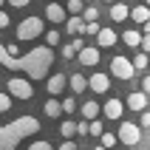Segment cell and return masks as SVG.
<instances>
[{"label": "cell", "instance_id": "cell-1", "mask_svg": "<svg viewBox=\"0 0 150 150\" xmlns=\"http://www.w3.org/2000/svg\"><path fill=\"white\" fill-rule=\"evenodd\" d=\"M0 65L8 68V71H23L28 79H45L51 71V65H54V48L51 45H37V48H31L28 54H23V57H11L6 51V45L0 42Z\"/></svg>", "mask_w": 150, "mask_h": 150}, {"label": "cell", "instance_id": "cell-2", "mask_svg": "<svg viewBox=\"0 0 150 150\" xmlns=\"http://www.w3.org/2000/svg\"><path fill=\"white\" fill-rule=\"evenodd\" d=\"M34 133H40L37 116H17L14 122L0 127V150H17V144Z\"/></svg>", "mask_w": 150, "mask_h": 150}, {"label": "cell", "instance_id": "cell-3", "mask_svg": "<svg viewBox=\"0 0 150 150\" xmlns=\"http://www.w3.org/2000/svg\"><path fill=\"white\" fill-rule=\"evenodd\" d=\"M40 34H45V25H42V17H25L23 23L17 25V40H37Z\"/></svg>", "mask_w": 150, "mask_h": 150}, {"label": "cell", "instance_id": "cell-4", "mask_svg": "<svg viewBox=\"0 0 150 150\" xmlns=\"http://www.w3.org/2000/svg\"><path fill=\"white\" fill-rule=\"evenodd\" d=\"M6 91L11 93L14 99H31L34 96V85H31V79H25V76H8Z\"/></svg>", "mask_w": 150, "mask_h": 150}, {"label": "cell", "instance_id": "cell-5", "mask_svg": "<svg viewBox=\"0 0 150 150\" xmlns=\"http://www.w3.org/2000/svg\"><path fill=\"white\" fill-rule=\"evenodd\" d=\"M110 74L116 76V79H122V82H127V79H133L136 76V65H133V59H127V57H113L110 59Z\"/></svg>", "mask_w": 150, "mask_h": 150}, {"label": "cell", "instance_id": "cell-6", "mask_svg": "<svg viewBox=\"0 0 150 150\" xmlns=\"http://www.w3.org/2000/svg\"><path fill=\"white\" fill-rule=\"evenodd\" d=\"M116 136H119V142L125 144V147H133V144L142 142V127L136 125V122H122Z\"/></svg>", "mask_w": 150, "mask_h": 150}, {"label": "cell", "instance_id": "cell-7", "mask_svg": "<svg viewBox=\"0 0 150 150\" xmlns=\"http://www.w3.org/2000/svg\"><path fill=\"white\" fill-rule=\"evenodd\" d=\"M68 17H71V14H68V8L62 6V3H59V0H51L48 6H45V20H51V23H54V25H59V23H65Z\"/></svg>", "mask_w": 150, "mask_h": 150}, {"label": "cell", "instance_id": "cell-8", "mask_svg": "<svg viewBox=\"0 0 150 150\" xmlns=\"http://www.w3.org/2000/svg\"><path fill=\"white\" fill-rule=\"evenodd\" d=\"M125 105L130 110H136V113H142V110H147V105H150V93H144V91L127 93V96H125Z\"/></svg>", "mask_w": 150, "mask_h": 150}, {"label": "cell", "instance_id": "cell-9", "mask_svg": "<svg viewBox=\"0 0 150 150\" xmlns=\"http://www.w3.org/2000/svg\"><path fill=\"white\" fill-rule=\"evenodd\" d=\"M88 88H91L93 93H108L110 91V76L102 74V71H96V74L88 76Z\"/></svg>", "mask_w": 150, "mask_h": 150}, {"label": "cell", "instance_id": "cell-10", "mask_svg": "<svg viewBox=\"0 0 150 150\" xmlns=\"http://www.w3.org/2000/svg\"><path fill=\"white\" fill-rule=\"evenodd\" d=\"M79 65H99L102 59V51L96 48V45H85V48H79Z\"/></svg>", "mask_w": 150, "mask_h": 150}, {"label": "cell", "instance_id": "cell-11", "mask_svg": "<svg viewBox=\"0 0 150 150\" xmlns=\"http://www.w3.org/2000/svg\"><path fill=\"white\" fill-rule=\"evenodd\" d=\"M45 88H48L51 96H57V93H62L68 88V76L62 74V71H57V74H51L48 76V82H45Z\"/></svg>", "mask_w": 150, "mask_h": 150}, {"label": "cell", "instance_id": "cell-12", "mask_svg": "<svg viewBox=\"0 0 150 150\" xmlns=\"http://www.w3.org/2000/svg\"><path fill=\"white\" fill-rule=\"evenodd\" d=\"M102 113H105V119H122V113H125V102L122 99H108L105 105H102Z\"/></svg>", "mask_w": 150, "mask_h": 150}, {"label": "cell", "instance_id": "cell-13", "mask_svg": "<svg viewBox=\"0 0 150 150\" xmlns=\"http://www.w3.org/2000/svg\"><path fill=\"white\" fill-rule=\"evenodd\" d=\"M127 17H130V6H125L122 0L110 3V20H113V23H125Z\"/></svg>", "mask_w": 150, "mask_h": 150}, {"label": "cell", "instance_id": "cell-14", "mask_svg": "<svg viewBox=\"0 0 150 150\" xmlns=\"http://www.w3.org/2000/svg\"><path fill=\"white\" fill-rule=\"evenodd\" d=\"M96 42H99V48H110V45L119 42V34L113 31V28H105V25H102V31L96 34Z\"/></svg>", "mask_w": 150, "mask_h": 150}, {"label": "cell", "instance_id": "cell-15", "mask_svg": "<svg viewBox=\"0 0 150 150\" xmlns=\"http://www.w3.org/2000/svg\"><path fill=\"white\" fill-rule=\"evenodd\" d=\"M65 31H71V34H85V20H82V14H71L65 20Z\"/></svg>", "mask_w": 150, "mask_h": 150}, {"label": "cell", "instance_id": "cell-16", "mask_svg": "<svg viewBox=\"0 0 150 150\" xmlns=\"http://www.w3.org/2000/svg\"><path fill=\"white\" fill-rule=\"evenodd\" d=\"M79 113H82V119H88V122H93V119H96V116H99V113H102V108H99V102H85V105H82V108H79Z\"/></svg>", "mask_w": 150, "mask_h": 150}, {"label": "cell", "instance_id": "cell-17", "mask_svg": "<svg viewBox=\"0 0 150 150\" xmlns=\"http://www.w3.org/2000/svg\"><path fill=\"white\" fill-rule=\"evenodd\" d=\"M142 37H144V34H142V31H133V28L122 31V40H125L127 48H139V45H142Z\"/></svg>", "mask_w": 150, "mask_h": 150}, {"label": "cell", "instance_id": "cell-18", "mask_svg": "<svg viewBox=\"0 0 150 150\" xmlns=\"http://www.w3.org/2000/svg\"><path fill=\"white\" fill-rule=\"evenodd\" d=\"M130 20H133V23H147V20H150V8H147V3H142V6H133V8H130Z\"/></svg>", "mask_w": 150, "mask_h": 150}, {"label": "cell", "instance_id": "cell-19", "mask_svg": "<svg viewBox=\"0 0 150 150\" xmlns=\"http://www.w3.org/2000/svg\"><path fill=\"white\" fill-rule=\"evenodd\" d=\"M68 85H71V91H74V93H82L85 88H88V76H82V74H71V76H68Z\"/></svg>", "mask_w": 150, "mask_h": 150}, {"label": "cell", "instance_id": "cell-20", "mask_svg": "<svg viewBox=\"0 0 150 150\" xmlns=\"http://www.w3.org/2000/svg\"><path fill=\"white\" fill-rule=\"evenodd\" d=\"M42 110H45V116H48V119H57V116L65 113V110H62V102H57V99H48Z\"/></svg>", "mask_w": 150, "mask_h": 150}, {"label": "cell", "instance_id": "cell-21", "mask_svg": "<svg viewBox=\"0 0 150 150\" xmlns=\"http://www.w3.org/2000/svg\"><path fill=\"white\" fill-rule=\"evenodd\" d=\"M85 6H88L85 0H68V3H65L68 14H82V11H85Z\"/></svg>", "mask_w": 150, "mask_h": 150}, {"label": "cell", "instance_id": "cell-22", "mask_svg": "<svg viewBox=\"0 0 150 150\" xmlns=\"http://www.w3.org/2000/svg\"><path fill=\"white\" fill-rule=\"evenodd\" d=\"M133 65H136V71H144V68H150V54H136L133 57Z\"/></svg>", "mask_w": 150, "mask_h": 150}, {"label": "cell", "instance_id": "cell-23", "mask_svg": "<svg viewBox=\"0 0 150 150\" xmlns=\"http://www.w3.org/2000/svg\"><path fill=\"white\" fill-rule=\"evenodd\" d=\"M59 133L65 136V139H74L76 136V122H62L59 125Z\"/></svg>", "mask_w": 150, "mask_h": 150}, {"label": "cell", "instance_id": "cell-24", "mask_svg": "<svg viewBox=\"0 0 150 150\" xmlns=\"http://www.w3.org/2000/svg\"><path fill=\"white\" fill-rule=\"evenodd\" d=\"M96 17H99V8L85 6V11H82V20H85V23H96Z\"/></svg>", "mask_w": 150, "mask_h": 150}, {"label": "cell", "instance_id": "cell-25", "mask_svg": "<svg viewBox=\"0 0 150 150\" xmlns=\"http://www.w3.org/2000/svg\"><path fill=\"white\" fill-rule=\"evenodd\" d=\"M11 99H14V96H11V93H0V113H6L8 108H11Z\"/></svg>", "mask_w": 150, "mask_h": 150}, {"label": "cell", "instance_id": "cell-26", "mask_svg": "<svg viewBox=\"0 0 150 150\" xmlns=\"http://www.w3.org/2000/svg\"><path fill=\"white\" fill-rule=\"evenodd\" d=\"M28 150H54V144H51V142H45V139H37V142H31V144H28Z\"/></svg>", "mask_w": 150, "mask_h": 150}, {"label": "cell", "instance_id": "cell-27", "mask_svg": "<svg viewBox=\"0 0 150 150\" xmlns=\"http://www.w3.org/2000/svg\"><path fill=\"white\" fill-rule=\"evenodd\" d=\"M119 142V136H113V133H102V139H99V144H105V147H113V144H116Z\"/></svg>", "mask_w": 150, "mask_h": 150}, {"label": "cell", "instance_id": "cell-28", "mask_svg": "<svg viewBox=\"0 0 150 150\" xmlns=\"http://www.w3.org/2000/svg\"><path fill=\"white\" fill-rule=\"evenodd\" d=\"M102 133H105V130H102V122L93 119V122H91V136H93V139H102Z\"/></svg>", "mask_w": 150, "mask_h": 150}, {"label": "cell", "instance_id": "cell-29", "mask_svg": "<svg viewBox=\"0 0 150 150\" xmlns=\"http://www.w3.org/2000/svg\"><path fill=\"white\" fill-rule=\"evenodd\" d=\"M76 133L79 136H91V122L85 119V122H76Z\"/></svg>", "mask_w": 150, "mask_h": 150}, {"label": "cell", "instance_id": "cell-30", "mask_svg": "<svg viewBox=\"0 0 150 150\" xmlns=\"http://www.w3.org/2000/svg\"><path fill=\"white\" fill-rule=\"evenodd\" d=\"M57 42H59V31H45V45H51V48H54Z\"/></svg>", "mask_w": 150, "mask_h": 150}, {"label": "cell", "instance_id": "cell-31", "mask_svg": "<svg viewBox=\"0 0 150 150\" xmlns=\"http://www.w3.org/2000/svg\"><path fill=\"white\" fill-rule=\"evenodd\" d=\"M62 110H65V113H74V110H76V99H74V96L62 99Z\"/></svg>", "mask_w": 150, "mask_h": 150}, {"label": "cell", "instance_id": "cell-32", "mask_svg": "<svg viewBox=\"0 0 150 150\" xmlns=\"http://www.w3.org/2000/svg\"><path fill=\"white\" fill-rule=\"evenodd\" d=\"M74 57H76L74 42H71V45H62V59H74Z\"/></svg>", "mask_w": 150, "mask_h": 150}, {"label": "cell", "instance_id": "cell-33", "mask_svg": "<svg viewBox=\"0 0 150 150\" xmlns=\"http://www.w3.org/2000/svg\"><path fill=\"white\" fill-rule=\"evenodd\" d=\"M99 31H102L99 23H85V34H99Z\"/></svg>", "mask_w": 150, "mask_h": 150}, {"label": "cell", "instance_id": "cell-34", "mask_svg": "<svg viewBox=\"0 0 150 150\" xmlns=\"http://www.w3.org/2000/svg\"><path fill=\"white\" fill-rule=\"evenodd\" d=\"M57 150H79V147H76V142H74V139H65V142L59 144Z\"/></svg>", "mask_w": 150, "mask_h": 150}, {"label": "cell", "instance_id": "cell-35", "mask_svg": "<svg viewBox=\"0 0 150 150\" xmlns=\"http://www.w3.org/2000/svg\"><path fill=\"white\" fill-rule=\"evenodd\" d=\"M139 122H142V127H147V130H150V110H142Z\"/></svg>", "mask_w": 150, "mask_h": 150}, {"label": "cell", "instance_id": "cell-36", "mask_svg": "<svg viewBox=\"0 0 150 150\" xmlns=\"http://www.w3.org/2000/svg\"><path fill=\"white\" fill-rule=\"evenodd\" d=\"M139 48H142L144 54H150V34H144V37H142V45H139Z\"/></svg>", "mask_w": 150, "mask_h": 150}, {"label": "cell", "instance_id": "cell-37", "mask_svg": "<svg viewBox=\"0 0 150 150\" xmlns=\"http://www.w3.org/2000/svg\"><path fill=\"white\" fill-rule=\"evenodd\" d=\"M31 3V0H8V6H14V8H25Z\"/></svg>", "mask_w": 150, "mask_h": 150}, {"label": "cell", "instance_id": "cell-38", "mask_svg": "<svg viewBox=\"0 0 150 150\" xmlns=\"http://www.w3.org/2000/svg\"><path fill=\"white\" fill-rule=\"evenodd\" d=\"M8 23H11V20H8V14L0 8V28H8Z\"/></svg>", "mask_w": 150, "mask_h": 150}, {"label": "cell", "instance_id": "cell-39", "mask_svg": "<svg viewBox=\"0 0 150 150\" xmlns=\"http://www.w3.org/2000/svg\"><path fill=\"white\" fill-rule=\"evenodd\" d=\"M142 91L150 93V76H142Z\"/></svg>", "mask_w": 150, "mask_h": 150}, {"label": "cell", "instance_id": "cell-40", "mask_svg": "<svg viewBox=\"0 0 150 150\" xmlns=\"http://www.w3.org/2000/svg\"><path fill=\"white\" fill-rule=\"evenodd\" d=\"M74 48L79 51V48H85V42H82V34H76V40H74Z\"/></svg>", "mask_w": 150, "mask_h": 150}, {"label": "cell", "instance_id": "cell-41", "mask_svg": "<svg viewBox=\"0 0 150 150\" xmlns=\"http://www.w3.org/2000/svg\"><path fill=\"white\" fill-rule=\"evenodd\" d=\"M6 51L11 54V57H17V54H20V48H17V45H6Z\"/></svg>", "mask_w": 150, "mask_h": 150}, {"label": "cell", "instance_id": "cell-42", "mask_svg": "<svg viewBox=\"0 0 150 150\" xmlns=\"http://www.w3.org/2000/svg\"><path fill=\"white\" fill-rule=\"evenodd\" d=\"M93 150H108V147H105V144H96V147H93Z\"/></svg>", "mask_w": 150, "mask_h": 150}, {"label": "cell", "instance_id": "cell-43", "mask_svg": "<svg viewBox=\"0 0 150 150\" xmlns=\"http://www.w3.org/2000/svg\"><path fill=\"white\" fill-rule=\"evenodd\" d=\"M102 3H116V0H102Z\"/></svg>", "mask_w": 150, "mask_h": 150}, {"label": "cell", "instance_id": "cell-44", "mask_svg": "<svg viewBox=\"0 0 150 150\" xmlns=\"http://www.w3.org/2000/svg\"><path fill=\"white\" fill-rule=\"evenodd\" d=\"M85 3H88V6H91V3H93V0H85Z\"/></svg>", "mask_w": 150, "mask_h": 150}, {"label": "cell", "instance_id": "cell-45", "mask_svg": "<svg viewBox=\"0 0 150 150\" xmlns=\"http://www.w3.org/2000/svg\"><path fill=\"white\" fill-rule=\"evenodd\" d=\"M3 3H8V0H0V6H3Z\"/></svg>", "mask_w": 150, "mask_h": 150}, {"label": "cell", "instance_id": "cell-46", "mask_svg": "<svg viewBox=\"0 0 150 150\" xmlns=\"http://www.w3.org/2000/svg\"><path fill=\"white\" fill-rule=\"evenodd\" d=\"M144 3H147V6H150V0H144Z\"/></svg>", "mask_w": 150, "mask_h": 150}]
</instances>
